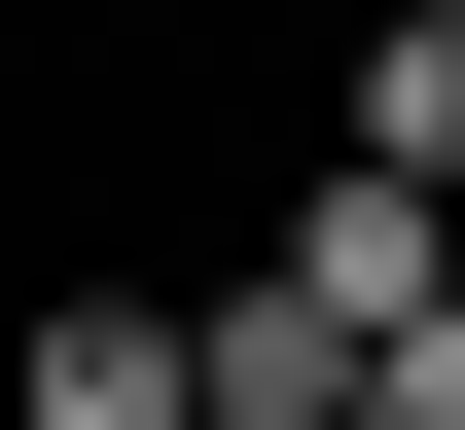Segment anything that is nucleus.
Here are the masks:
<instances>
[{"label": "nucleus", "mask_w": 465, "mask_h": 430, "mask_svg": "<svg viewBox=\"0 0 465 430\" xmlns=\"http://www.w3.org/2000/svg\"><path fill=\"white\" fill-rule=\"evenodd\" d=\"M322 144H358V180H465V0H394V36H358V108H322Z\"/></svg>", "instance_id": "obj_3"}, {"label": "nucleus", "mask_w": 465, "mask_h": 430, "mask_svg": "<svg viewBox=\"0 0 465 430\" xmlns=\"http://www.w3.org/2000/svg\"><path fill=\"white\" fill-rule=\"evenodd\" d=\"M0 430H215V359H179V287H36V359H0Z\"/></svg>", "instance_id": "obj_2"}, {"label": "nucleus", "mask_w": 465, "mask_h": 430, "mask_svg": "<svg viewBox=\"0 0 465 430\" xmlns=\"http://www.w3.org/2000/svg\"><path fill=\"white\" fill-rule=\"evenodd\" d=\"M358 430H465V287H430V323H394V395H358Z\"/></svg>", "instance_id": "obj_4"}, {"label": "nucleus", "mask_w": 465, "mask_h": 430, "mask_svg": "<svg viewBox=\"0 0 465 430\" xmlns=\"http://www.w3.org/2000/svg\"><path fill=\"white\" fill-rule=\"evenodd\" d=\"M179 359H215V430H358V395H394V323H358L322 251L251 215V287H179Z\"/></svg>", "instance_id": "obj_1"}]
</instances>
